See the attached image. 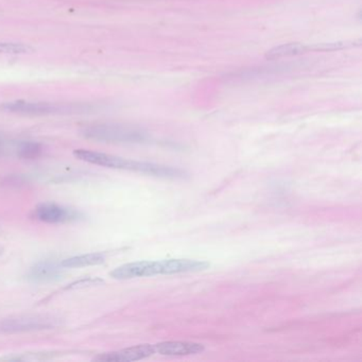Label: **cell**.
I'll return each mask as SVG.
<instances>
[{
  "instance_id": "6",
  "label": "cell",
  "mask_w": 362,
  "mask_h": 362,
  "mask_svg": "<svg viewBox=\"0 0 362 362\" xmlns=\"http://www.w3.org/2000/svg\"><path fill=\"white\" fill-rule=\"evenodd\" d=\"M56 320L43 315H27L0 321V332H23L54 327Z\"/></svg>"
},
{
  "instance_id": "11",
  "label": "cell",
  "mask_w": 362,
  "mask_h": 362,
  "mask_svg": "<svg viewBox=\"0 0 362 362\" xmlns=\"http://www.w3.org/2000/svg\"><path fill=\"white\" fill-rule=\"evenodd\" d=\"M309 50H313L311 46L298 43L285 44L269 50L266 54V58L268 60H276V59L288 58V57L300 56V54H306Z\"/></svg>"
},
{
  "instance_id": "5",
  "label": "cell",
  "mask_w": 362,
  "mask_h": 362,
  "mask_svg": "<svg viewBox=\"0 0 362 362\" xmlns=\"http://www.w3.org/2000/svg\"><path fill=\"white\" fill-rule=\"evenodd\" d=\"M31 218L48 224H64L79 221L83 218L80 211L57 203L45 202L37 205L31 213Z\"/></svg>"
},
{
  "instance_id": "8",
  "label": "cell",
  "mask_w": 362,
  "mask_h": 362,
  "mask_svg": "<svg viewBox=\"0 0 362 362\" xmlns=\"http://www.w3.org/2000/svg\"><path fill=\"white\" fill-rule=\"evenodd\" d=\"M64 269L61 262H57L54 260H43L35 264L29 270L27 279L33 283H52V281H60Z\"/></svg>"
},
{
  "instance_id": "7",
  "label": "cell",
  "mask_w": 362,
  "mask_h": 362,
  "mask_svg": "<svg viewBox=\"0 0 362 362\" xmlns=\"http://www.w3.org/2000/svg\"><path fill=\"white\" fill-rule=\"evenodd\" d=\"M156 354L154 344H139L136 346L128 347L120 351L101 354L94 358L96 361L101 362H127L145 359Z\"/></svg>"
},
{
  "instance_id": "12",
  "label": "cell",
  "mask_w": 362,
  "mask_h": 362,
  "mask_svg": "<svg viewBox=\"0 0 362 362\" xmlns=\"http://www.w3.org/2000/svg\"><path fill=\"white\" fill-rule=\"evenodd\" d=\"M43 152L41 144L37 141H23L16 144V156L24 160H35Z\"/></svg>"
},
{
  "instance_id": "13",
  "label": "cell",
  "mask_w": 362,
  "mask_h": 362,
  "mask_svg": "<svg viewBox=\"0 0 362 362\" xmlns=\"http://www.w3.org/2000/svg\"><path fill=\"white\" fill-rule=\"evenodd\" d=\"M30 52H33V48L25 44L8 42L0 43V54H25Z\"/></svg>"
},
{
  "instance_id": "14",
  "label": "cell",
  "mask_w": 362,
  "mask_h": 362,
  "mask_svg": "<svg viewBox=\"0 0 362 362\" xmlns=\"http://www.w3.org/2000/svg\"><path fill=\"white\" fill-rule=\"evenodd\" d=\"M16 143L18 141H6L4 139H0V156L10 153V152L16 153Z\"/></svg>"
},
{
  "instance_id": "4",
  "label": "cell",
  "mask_w": 362,
  "mask_h": 362,
  "mask_svg": "<svg viewBox=\"0 0 362 362\" xmlns=\"http://www.w3.org/2000/svg\"><path fill=\"white\" fill-rule=\"evenodd\" d=\"M81 134L100 143H141L147 139L139 129L113 124H90L81 131Z\"/></svg>"
},
{
  "instance_id": "1",
  "label": "cell",
  "mask_w": 362,
  "mask_h": 362,
  "mask_svg": "<svg viewBox=\"0 0 362 362\" xmlns=\"http://www.w3.org/2000/svg\"><path fill=\"white\" fill-rule=\"evenodd\" d=\"M211 267L207 262L192 259H167L160 262H130L114 269L110 276L114 279H136V277L154 276V275L180 274V273H194L206 270Z\"/></svg>"
},
{
  "instance_id": "3",
  "label": "cell",
  "mask_w": 362,
  "mask_h": 362,
  "mask_svg": "<svg viewBox=\"0 0 362 362\" xmlns=\"http://www.w3.org/2000/svg\"><path fill=\"white\" fill-rule=\"evenodd\" d=\"M90 105H64V103H43V101L16 100L0 105V111L18 115L46 116L56 114L79 113L88 111Z\"/></svg>"
},
{
  "instance_id": "2",
  "label": "cell",
  "mask_w": 362,
  "mask_h": 362,
  "mask_svg": "<svg viewBox=\"0 0 362 362\" xmlns=\"http://www.w3.org/2000/svg\"><path fill=\"white\" fill-rule=\"evenodd\" d=\"M74 156L82 162L105 167V168L134 171V173H145V175H156V177H171V179L183 177L184 175L183 171L173 167L128 160V158L103 153V152L92 151V150L77 149L74 151Z\"/></svg>"
},
{
  "instance_id": "9",
  "label": "cell",
  "mask_w": 362,
  "mask_h": 362,
  "mask_svg": "<svg viewBox=\"0 0 362 362\" xmlns=\"http://www.w3.org/2000/svg\"><path fill=\"white\" fill-rule=\"evenodd\" d=\"M154 349L156 353L163 356H188L202 353L205 346L201 343L188 341H166L154 344Z\"/></svg>"
},
{
  "instance_id": "10",
  "label": "cell",
  "mask_w": 362,
  "mask_h": 362,
  "mask_svg": "<svg viewBox=\"0 0 362 362\" xmlns=\"http://www.w3.org/2000/svg\"><path fill=\"white\" fill-rule=\"evenodd\" d=\"M107 259L105 253H88L83 255L73 256L62 260L61 264L66 269L83 268V267L98 266Z\"/></svg>"
}]
</instances>
